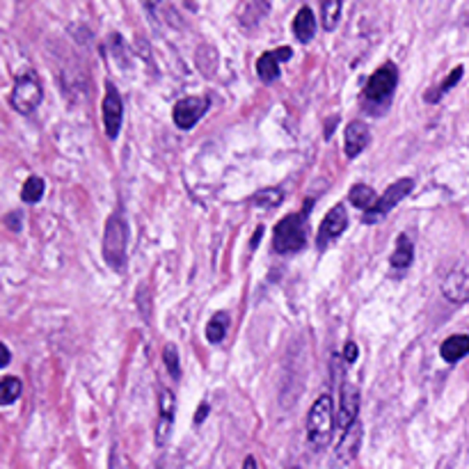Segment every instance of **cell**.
Instances as JSON below:
<instances>
[{
    "label": "cell",
    "instance_id": "6da1fadb",
    "mask_svg": "<svg viewBox=\"0 0 469 469\" xmlns=\"http://www.w3.org/2000/svg\"><path fill=\"white\" fill-rule=\"evenodd\" d=\"M307 211L289 213L275 225L273 232V250L277 254H291L300 252L307 245Z\"/></svg>",
    "mask_w": 469,
    "mask_h": 469
},
{
    "label": "cell",
    "instance_id": "7a4b0ae2",
    "mask_svg": "<svg viewBox=\"0 0 469 469\" xmlns=\"http://www.w3.org/2000/svg\"><path fill=\"white\" fill-rule=\"evenodd\" d=\"M336 417H334V403L330 394H323L318 396L316 403L309 410L307 417V440L309 444H314L316 449H323L327 442L332 440Z\"/></svg>",
    "mask_w": 469,
    "mask_h": 469
},
{
    "label": "cell",
    "instance_id": "3957f363",
    "mask_svg": "<svg viewBox=\"0 0 469 469\" xmlns=\"http://www.w3.org/2000/svg\"><path fill=\"white\" fill-rule=\"evenodd\" d=\"M126 245H128V225L121 213H114L105 222L103 232V259L112 270H124L126 266Z\"/></svg>",
    "mask_w": 469,
    "mask_h": 469
},
{
    "label": "cell",
    "instance_id": "277c9868",
    "mask_svg": "<svg viewBox=\"0 0 469 469\" xmlns=\"http://www.w3.org/2000/svg\"><path fill=\"white\" fill-rule=\"evenodd\" d=\"M399 85V69L394 62H385L382 67H378L371 78H368V83L364 87V92H362V96H364V101L368 105H385L389 103V98L394 94V89H396Z\"/></svg>",
    "mask_w": 469,
    "mask_h": 469
},
{
    "label": "cell",
    "instance_id": "5b68a950",
    "mask_svg": "<svg viewBox=\"0 0 469 469\" xmlns=\"http://www.w3.org/2000/svg\"><path fill=\"white\" fill-rule=\"evenodd\" d=\"M42 98H44L42 83H39L37 76L28 73V76H21L19 80H16V85L12 89V96H10V103H12V108L19 110L21 114H32L39 108Z\"/></svg>",
    "mask_w": 469,
    "mask_h": 469
},
{
    "label": "cell",
    "instance_id": "8992f818",
    "mask_svg": "<svg viewBox=\"0 0 469 469\" xmlns=\"http://www.w3.org/2000/svg\"><path fill=\"white\" fill-rule=\"evenodd\" d=\"M209 108H211L209 96H186L177 101L174 110H172V119H174V124L181 131H191L209 112Z\"/></svg>",
    "mask_w": 469,
    "mask_h": 469
},
{
    "label": "cell",
    "instance_id": "52a82bcc",
    "mask_svg": "<svg viewBox=\"0 0 469 469\" xmlns=\"http://www.w3.org/2000/svg\"><path fill=\"white\" fill-rule=\"evenodd\" d=\"M412 188H415V181L412 179H399L396 184H392L385 191V195L380 197V200H378L375 207L368 211V213H364V222H366V225H373V222L382 220L387 213H389L403 200V197H408L410 193H412Z\"/></svg>",
    "mask_w": 469,
    "mask_h": 469
},
{
    "label": "cell",
    "instance_id": "ba28073f",
    "mask_svg": "<svg viewBox=\"0 0 469 469\" xmlns=\"http://www.w3.org/2000/svg\"><path fill=\"white\" fill-rule=\"evenodd\" d=\"M345 229H348V211H345L343 204H336L330 211H327V216L323 218L318 227V236H316V243L320 250H325L327 245L334 243L336 238H339Z\"/></svg>",
    "mask_w": 469,
    "mask_h": 469
},
{
    "label": "cell",
    "instance_id": "9c48e42d",
    "mask_svg": "<svg viewBox=\"0 0 469 469\" xmlns=\"http://www.w3.org/2000/svg\"><path fill=\"white\" fill-rule=\"evenodd\" d=\"M103 126H105V135L110 140H114L119 135L121 128V119H124V103H121V96L117 92V87L112 83L105 85V96H103Z\"/></svg>",
    "mask_w": 469,
    "mask_h": 469
},
{
    "label": "cell",
    "instance_id": "30bf717a",
    "mask_svg": "<svg viewBox=\"0 0 469 469\" xmlns=\"http://www.w3.org/2000/svg\"><path fill=\"white\" fill-rule=\"evenodd\" d=\"M442 295L454 304L469 302V266L467 263H460V266L449 270L442 282Z\"/></svg>",
    "mask_w": 469,
    "mask_h": 469
},
{
    "label": "cell",
    "instance_id": "8fae6325",
    "mask_svg": "<svg viewBox=\"0 0 469 469\" xmlns=\"http://www.w3.org/2000/svg\"><path fill=\"white\" fill-rule=\"evenodd\" d=\"M371 142V131L364 124V121H350L348 126H345V140H343V149H345V156L348 158H357Z\"/></svg>",
    "mask_w": 469,
    "mask_h": 469
},
{
    "label": "cell",
    "instance_id": "7c38bea8",
    "mask_svg": "<svg viewBox=\"0 0 469 469\" xmlns=\"http://www.w3.org/2000/svg\"><path fill=\"white\" fill-rule=\"evenodd\" d=\"M357 412H359V392L355 385H345L341 392V408L336 415V426L341 431H348L352 424H357Z\"/></svg>",
    "mask_w": 469,
    "mask_h": 469
},
{
    "label": "cell",
    "instance_id": "4fadbf2b",
    "mask_svg": "<svg viewBox=\"0 0 469 469\" xmlns=\"http://www.w3.org/2000/svg\"><path fill=\"white\" fill-rule=\"evenodd\" d=\"M158 408H161V419H158V428H156V442L163 447L170 435L172 422H174V396H172V392H168V389L161 392Z\"/></svg>",
    "mask_w": 469,
    "mask_h": 469
},
{
    "label": "cell",
    "instance_id": "5bb4252c",
    "mask_svg": "<svg viewBox=\"0 0 469 469\" xmlns=\"http://www.w3.org/2000/svg\"><path fill=\"white\" fill-rule=\"evenodd\" d=\"M359 442H362V424L357 422L352 424L348 431H343V438L339 442V447H336V458H339L341 463H350L357 454Z\"/></svg>",
    "mask_w": 469,
    "mask_h": 469
},
{
    "label": "cell",
    "instance_id": "9a60e30c",
    "mask_svg": "<svg viewBox=\"0 0 469 469\" xmlns=\"http://www.w3.org/2000/svg\"><path fill=\"white\" fill-rule=\"evenodd\" d=\"M440 355L444 362H449V364H456V362L467 357L469 355V336L467 334L449 336V339L440 345Z\"/></svg>",
    "mask_w": 469,
    "mask_h": 469
},
{
    "label": "cell",
    "instance_id": "2e32d148",
    "mask_svg": "<svg viewBox=\"0 0 469 469\" xmlns=\"http://www.w3.org/2000/svg\"><path fill=\"white\" fill-rule=\"evenodd\" d=\"M293 35L302 44H309L311 39H314V35H316V19H314V12H311L309 7H300V12L295 14Z\"/></svg>",
    "mask_w": 469,
    "mask_h": 469
},
{
    "label": "cell",
    "instance_id": "e0dca14e",
    "mask_svg": "<svg viewBox=\"0 0 469 469\" xmlns=\"http://www.w3.org/2000/svg\"><path fill=\"white\" fill-rule=\"evenodd\" d=\"M412 259H415V245H412V241H410V236H405V234H401L399 238H396V248H394V252H392V257H389V261H392V266L394 268H410V263H412Z\"/></svg>",
    "mask_w": 469,
    "mask_h": 469
},
{
    "label": "cell",
    "instance_id": "ac0fdd59",
    "mask_svg": "<svg viewBox=\"0 0 469 469\" xmlns=\"http://www.w3.org/2000/svg\"><path fill=\"white\" fill-rule=\"evenodd\" d=\"M348 200H350L352 207H357V209L368 213L378 204V200H380V197L375 195V191H373L371 186L357 184V186H352V191L348 193Z\"/></svg>",
    "mask_w": 469,
    "mask_h": 469
},
{
    "label": "cell",
    "instance_id": "d6986e66",
    "mask_svg": "<svg viewBox=\"0 0 469 469\" xmlns=\"http://www.w3.org/2000/svg\"><path fill=\"white\" fill-rule=\"evenodd\" d=\"M257 73L263 83H273L279 78V60L275 53H263L257 60Z\"/></svg>",
    "mask_w": 469,
    "mask_h": 469
},
{
    "label": "cell",
    "instance_id": "ffe728a7",
    "mask_svg": "<svg viewBox=\"0 0 469 469\" xmlns=\"http://www.w3.org/2000/svg\"><path fill=\"white\" fill-rule=\"evenodd\" d=\"M227 330H229V314H227V311H220V314H216L209 320L207 339L211 343H220L227 336Z\"/></svg>",
    "mask_w": 469,
    "mask_h": 469
},
{
    "label": "cell",
    "instance_id": "44dd1931",
    "mask_svg": "<svg viewBox=\"0 0 469 469\" xmlns=\"http://www.w3.org/2000/svg\"><path fill=\"white\" fill-rule=\"evenodd\" d=\"M21 380L14 375H5L3 380H0V405H12V403L21 396Z\"/></svg>",
    "mask_w": 469,
    "mask_h": 469
},
{
    "label": "cell",
    "instance_id": "7402d4cb",
    "mask_svg": "<svg viewBox=\"0 0 469 469\" xmlns=\"http://www.w3.org/2000/svg\"><path fill=\"white\" fill-rule=\"evenodd\" d=\"M44 188L46 184L42 177H30L21 188V200L26 204H37L44 197Z\"/></svg>",
    "mask_w": 469,
    "mask_h": 469
},
{
    "label": "cell",
    "instance_id": "603a6c76",
    "mask_svg": "<svg viewBox=\"0 0 469 469\" xmlns=\"http://www.w3.org/2000/svg\"><path fill=\"white\" fill-rule=\"evenodd\" d=\"M343 10L341 0H327V3L320 5V14H323V28L325 30H334L336 23H339V16Z\"/></svg>",
    "mask_w": 469,
    "mask_h": 469
},
{
    "label": "cell",
    "instance_id": "cb8c5ba5",
    "mask_svg": "<svg viewBox=\"0 0 469 469\" xmlns=\"http://www.w3.org/2000/svg\"><path fill=\"white\" fill-rule=\"evenodd\" d=\"M463 73H465V69H463V67H456V69L451 71L449 76H447V80H444V83H442V85L438 87V92H433V94H426V101H428V103H435V101H440V98H442L444 94H447L451 87H454V85H458V80L463 78Z\"/></svg>",
    "mask_w": 469,
    "mask_h": 469
},
{
    "label": "cell",
    "instance_id": "d4e9b609",
    "mask_svg": "<svg viewBox=\"0 0 469 469\" xmlns=\"http://www.w3.org/2000/svg\"><path fill=\"white\" fill-rule=\"evenodd\" d=\"M282 200H284L282 191H275V188H263V191L254 195V204L261 209H273L277 204H282Z\"/></svg>",
    "mask_w": 469,
    "mask_h": 469
},
{
    "label": "cell",
    "instance_id": "484cf974",
    "mask_svg": "<svg viewBox=\"0 0 469 469\" xmlns=\"http://www.w3.org/2000/svg\"><path fill=\"white\" fill-rule=\"evenodd\" d=\"M163 362H165V366H168L170 375L174 378V380H179V378H181L179 352H177V348H174V345H172V343H168L165 348H163Z\"/></svg>",
    "mask_w": 469,
    "mask_h": 469
},
{
    "label": "cell",
    "instance_id": "4316f807",
    "mask_svg": "<svg viewBox=\"0 0 469 469\" xmlns=\"http://www.w3.org/2000/svg\"><path fill=\"white\" fill-rule=\"evenodd\" d=\"M357 355H359V350H357V343L355 341H348V343L343 345V359L348 362V364L357 362Z\"/></svg>",
    "mask_w": 469,
    "mask_h": 469
},
{
    "label": "cell",
    "instance_id": "83f0119b",
    "mask_svg": "<svg viewBox=\"0 0 469 469\" xmlns=\"http://www.w3.org/2000/svg\"><path fill=\"white\" fill-rule=\"evenodd\" d=\"M207 415H209V405H207V403H202L200 410H197V412H195V424L204 422V419H207Z\"/></svg>",
    "mask_w": 469,
    "mask_h": 469
},
{
    "label": "cell",
    "instance_id": "f1b7e54d",
    "mask_svg": "<svg viewBox=\"0 0 469 469\" xmlns=\"http://www.w3.org/2000/svg\"><path fill=\"white\" fill-rule=\"evenodd\" d=\"M275 55L279 62H286L291 57V48H279V51H275Z\"/></svg>",
    "mask_w": 469,
    "mask_h": 469
},
{
    "label": "cell",
    "instance_id": "f546056e",
    "mask_svg": "<svg viewBox=\"0 0 469 469\" xmlns=\"http://www.w3.org/2000/svg\"><path fill=\"white\" fill-rule=\"evenodd\" d=\"M0 350H3V368H5L7 364H10V350H7V345H5V343L0 345Z\"/></svg>",
    "mask_w": 469,
    "mask_h": 469
},
{
    "label": "cell",
    "instance_id": "4dcf8cb0",
    "mask_svg": "<svg viewBox=\"0 0 469 469\" xmlns=\"http://www.w3.org/2000/svg\"><path fill=\"white\" fill-rule=\"evenodd\" d=\"M243 469H257V460H254L252 456H248V458H245V465H243Z\"/></svg>",
    "mask_w": 469,
    "mask_h": 469
},
{
    "label": "cell",
    "instance_id": "1f68e13d",
    "mask_svg": "<svg viewBox=\"0 0 469 469\" xmlns=\"http://www.w3.org/2000/svg\"><path fill=\"white\" fill-rule=\"evenodd\" d=\"M261 234H263V227H259V229H257V234H254V238H252V248H257V245H259Z\"/></svg>",
    "mask_w": 469,
    "mask_h": 469
}]
</instances>
